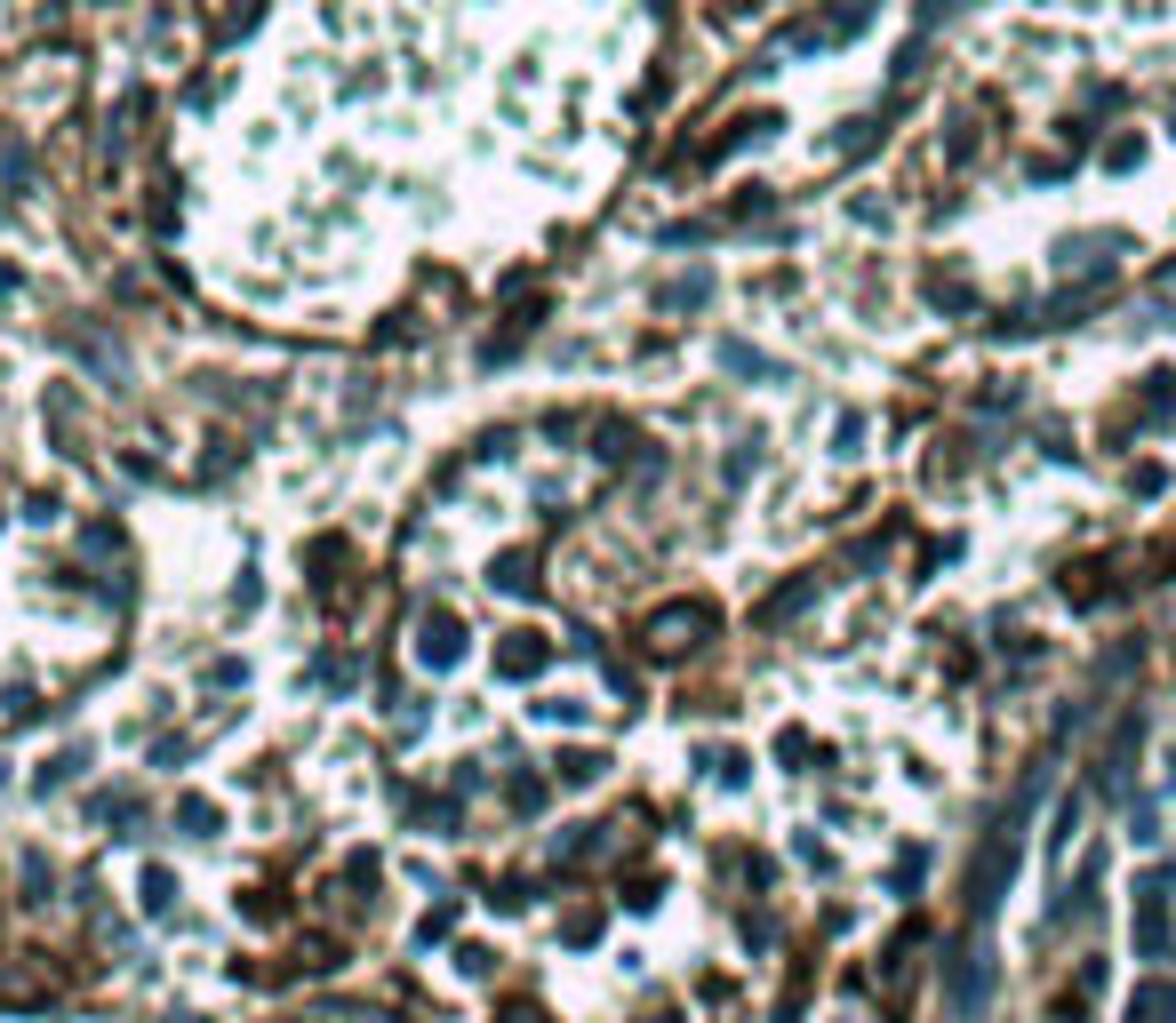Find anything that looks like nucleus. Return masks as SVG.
I'll list each match as a JSON object with an SVG mask.
<instances>
[{
  "instance_id": "obj_1",
  "label": "nucleus",
  "mask_w": 1176,
  "mask_h": 1023,
  "mask_svg": "<svg viewBox=\"0 0 1176 1023\" xmlns=\"http://www.w3.org/2000/svg\"><path fill=\"white\" fill-rule=\"evenodd\" d=\"M705 632V608H672V616H656L649 624V647H665V656H681L688 640Z\"/></svg>"
},
{
  "instance_id": "obj_2",
  "label": "nucleus",
  "mask_w": 1176,
  "mask_h": 1023,
  "mask_svg": "<svg viewBox=\"0 0 1176 1023\" xmlns=\"http://www.w3.org/2000/svg\"><path fill=\"white\" fill-rule=\"evenodd\" d=\"M1112 249H1121V240L1072 233V240H1056V272H1088V264H1112Z\"/></svg>"
},
{
  "instance_id": "obj_3",
  "label": "nucleus",
  "mask_w": 1176,
  "mask_h": 1023,
  "mask_svg": "<svg viewBox=\"0 0 1176 1023\" xmlns=\"http://www.w3.org/2000/svg\"><path fill=\"white\" fill-rule=\"evenodd\" d=\"M417 647H424V664H456V647H465V640H456L449 616H424V640Z\"/></svg>"
},
{
  "instance_id": "obj_4",
  "label": "nucleus",
  "mask_w": 1176,
  "mask_h": 1023,
  "mask_svg": "<svg viewBox=\"0 0 1176 1023\" xmlns=\"http://www.w3.org/2000/svg\"><path fill=\"white\" fill-rule=\"evenodd\" d=\"M712 296V272H681V280L665 288V312H696Z\"/></svg>"
},
{
  "instance_id": "obj_5",
  "label": "nucleus",
  "mask_w": 1176,
  "mask_h": 1023,
  "mask_svg": "<svg viewBox=\"0 0 1176 1023\" xmlns=\"http://www.w3.org/2000/svg\"><path fill=\"white\" fill-rule=\"evenodd\" d=\"M928 305L937 312H969V280H960V272H928Z\"/></svg>"
},
{
  "instance_id": "obj_6",
  "label": "nucleus",
  "mask_w": 1176,
  "mask_h": 1023,
  "mask_svg": "<svg viewBox=\"0 0 1176 1023\" xmlns=\"http://www.w3.org/2000/svg\"><path fill=\"white\" fill-rule=\"evenodd\" d=\"M721 368H728V377H768V360H760L753 344H737V336L721 344Z\"/></svg>"
},
{
  "instance_id": "obj_7",
  "label": "nucleus",
  "mask_w": 1176,
  "mask_h": 1023,
  "mask_svg": "<svg viewBox=\"0 0 1176 1023\" xmlns=\"http://www.w3.org/2000/svg\"><path fill=\"white\" fill-rule=\"evenodd\" d=\"M537 664H544V647H537V640H528V632H521V640L505 647V672H537Z\"/></svg>"
},
{
  "instance_id": "obj_8",
  "label": "nucleus",
  "mask_w": 1176,
  "mask_h": 1023,
  "mask_svg": "<svg viewBox=\"0 0 1176 1023\" xmlns=\"http://www.w3.org/2000/svg\"><path fill=\"white\" fill-rule=\"evenodd\" d=\"M872 144H881V121H856V136H840V152H849V161H865Z\"/></svg>"
},
{
  "instance_id": "obj_9",
  "label": "nucleus",
  "mask_w": 1176,
  "mask_h": 1023,
  "mask_svg": "<svg viewBox=\"0 0 1176 1023\" xmlns=\"http://www.w3.org/2000/svg\"><path fill=\"white\" fill-rule=\"evenodd\" d=\"M1104 161H1112V168H1137L1144 144H1137V136H1112V144H1104Z\"/></svg>"
},
{
  "instance_id": "obj_10",
  "label": "nucleus",
  "mask_w": 1176,
  "mask_h": 1023,
  "mask_svg": "<svg viewBox=\"0 0 1176 1023\" xmlns=\"http://www.w3.org/2000/svg\"><path fill=\"white\" fill-rule=\"evenodd\" d=\"M921 65H928V40H905V49H897V80H912Z\"/></svg>"
},
{
  "instance_id": "obj_11",
  "label": "nucleus",
  "mask_w": 1176,
  "mask_h": 1023,
  "mask_svg": "<svg viewBox=\"0 0 1176 1023\" xmlns=\"http://www.w3.org/2000/svg\"><path fill=\"white\" fill-rule=\"evenodd\" d=\"M0 168H8V184H24V177H33V152H24V144H8V152H0Z\"/></svg>"
},
{
  "instance_id": "obj_12",
  "label": "nucleus",
  "mask_w": 1176,
  "mask_h": 1023,
  "mask_svg": "<svg viewBox=\"0 0 1176 1023\" xmlns=\"http://www.w3.org/2000/svg\"><path fill=\"white\" fill-rule=\"evenodd\" d=\"M960 8H969V0H928V8H921V24H944V17H960Z\"/></svg>"
}]
</instances>
